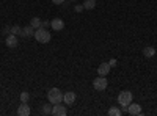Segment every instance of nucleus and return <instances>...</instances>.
Listing matches in <instances>:
<instances>
[{
  "instance_id": "1",
  "label": "nucleus",
  "mask_w": 157,
  "mask_h": 116,
  "mask_svg": "<svg viewBox=\"0 0 157 116\" xmlns=\"http://www.w3.org/2000/svg\"><path fill=\"white\" fill-rule=\"evenodd\" d=\"M47 99H49V102L52 105L61 104V102H63V93L60 91L58 88H50L47 91Z\"/></svg>"
},
{
  "instance_id": "2",
  "label": "nucleus",
  "mask_w": 157,
  "mask_h": 116,
  "mask_svg": "<svg viewBox=\"0 0 157 116\" xmlns=\"http://www.w3.org/2000/svg\"><path fill=\"white\" fill-rule=\"evenodd\" d=\"M33 36H35V39H36L38 43H41V44H47V43L50 41V32H49V30H46L44 27L36 28Z\"/></svg>"
},
{
  "instance_id": "3",
  "label": "nucleus",
  "mask_w": 157,
  "mask_h": 116,
  "mask_svg": "<svg viewBox=\"0 0 157 116\" xmlns=\"http://www.w3.org/2000/svg\"><path fill=\"white\" fill-rule=\"evenodd\" d=\"M93 86H94L96 91H104V89H107L109 82H107V79H105L104 75H99L98 79H94V80H93Z\"/></svg>"
},
{
  "instance_id": "4",
  "label": "nucleus",
  "mask_w": 157,
  "mask_h": 116,
  "mask_svg": "<svg viewBox=\"0 0 157 116\" xmlns=\"http://www.w3.org/2000/svg\"><path fill=\"white\" fill-rule=\"evenodd\" d=\"M132 102V93L130 91H121L118 96V104L120 105H129Z\"/></svg>"
},
{
  "instance_id": "5",
  "label": "nucleus",
  "mask_w": 157,
  "mask_h": 116,
  "mask_svg": "<svg viewBox=\"0 0 157 116\" xmlns=\"http://www.w3.org/2000/svg\"><path fill=\"white\" fill-rule=\"evenodd\" d=\"M75 93L74 91H66L63 94V102H64V105H72L74 102H75Z\"/></svg>"
},
{
  "instance_id": "6",
  "label": "nucleus",
  "mask_w": 157,
  "mask_h": 116,
  "mask_svg": "<svg viewBox=\"0 0 157 116\" xmlns=\"http://www.w3.org/2000/svg\"><path fill=\"white\" fill-rule=\"evenodd\" d=\"M54 116H66V107L64 105H60V104H55L52 107V113Z\"/></svg>"
},
{
  "instance_id": "7",
  "label": "nucleus",
  "mask_w": 157,
  "mask_h": 116,
  "mask_svg": "<svg viewBox=\"0 0 157 116\" xmlns=\"http://www.w3.org/2000/svg\"><path fill=\"white\" fill-rule=\"evenodd\" d=\"M50 27H52V30H55V32H61L63 28H64V22H63V19H54V21H50Z\"/></svg>"
},
{
  "instance_id": "8",
  "label": "nucleus",
  "mask_w": 157,
  "mask_h": 116,
  "mask_svg": "<svg viewBox=\"0 0 157 116\" xmlns=\"http://www.w3.org/2000/svg\"><path fill=\"white\" fill-rule=\"evenodd\" d=\"M127 113H129V114H132V116H138V114L141 113V105H138V104H132V102H130L129 107H127Z\"/></svg>"
},
{
  "instance_id": "9",
  "label": "nucleus",
  "mask_w": 157,
  "mask_h": 116,
  "mask_svg": "<svg viewBox=\"0 0 157 116\" xmlns=\"http://www.w3.org/2000/svg\"><path fill=\"white\" fill-rule=\"evenodd\" d=\"M30 107H29V104L27 102H22V104L19 105V108H17V114L19 116H29L30 114Z\"/></svg>"
},
{
  "instance_id": "10",
  "label": "nucleus",
  "mask_w": 157,
  "mask_h": 116,
  "mask_svg": "<svg viewBox=\"0 0 157 116\" xmlns=\"http://www.w3.org/2000/svg\"><path fill=\"white\" fill-rule=\"evenodd\" d=\"M5 43H6V46H8V47H17V44H19V43H17V38H16V35H13V33L6 36Z\"/></svg>"
},
{
  "instance_id": "11",
  "label": "nucleus",
  "mask_w": 157,
  "mask_h": 116,
  "mask_svg": "<svg viewBox=\"0 0 157 116\" xmlns=\"http://www.w3.org/2000/svg\"><path fill=\"white\" fill-rule=\"evenodd\" d=\"M98 72H99V75L105 77V75L110 72V64H109V63H101L99 68H98Z\"/></svg>"
},
{
  "instance_id": "12",
  "label": "nucleus",
  "mask_w": 157,
  "mask_h": 116,
  "mask_svg": "<svg viewBox=\"0 0 157 116\" xmlns=\"http://www.w3.org/2000/svg\"><path fill=\"white\" fill-rule=\"evenodd\" d=\"M143 55H145L146 58H152V57L155 55V49H154V47H151V46L145 47V49H143Z\"/></svg>"
},
{
  "instance_id": "13",
  "label": "nucleus",
  "mask_w": 157,
  "mask_h": 116,
  "mask_svg": "<svg viewBox=\"0 0 157 116\" xmlns=\"http://www.w3.org/2000/svg\"><path fill=\"white\" fill-rule=\"evenodd\" d=\"M35 35V28L32 25H27V27L22 28V36H33Z\"/></svg>"
},
{
  "instance_id": "14",
  "label": "nucleus",
  "mask_w": 157,
  "mask_h": 116,
  "mask_svg": "<svg viewBox=\"0 0 157 116\" xmlns=\"http://www.w3.org/2000/svg\"><path fill=\"white\" fill-rule=\"evenodd\" d=\"M83 8L85 9H94L96 8V0H85Z\"/></svg>"
},
{
  "instance_id": "15",
  "label": "nucleus",
  "mask_w": 157,
  "mask_h": 116,
  "mask_svg": "<svg viewBox=\"0 0 157 116\" xmlns=\"http://www.w3.org/2000/svg\"><path fill=\"white\" fill-rule=\"evenodd\" d=\"M41 19H39V17H32V21H30V25H32V27L36 30V28H39V27H41Z\"/></svg>"
},
{
  "instance_id": "16",
  "label": "nucleus",
  "mask_w": 157,
  "mask_h": 116,
  "mask_svg": "<svg viewBox=\"0 0 157 116\" xmlns=\"http://www.w3.org/2000/svg\"><path fill=\"white\" fill-rule=\"evenodd\" d=\"M109 114H110V116H120V114H121V110L116 108V107H112V108L109 110Z\"/></svg>"
},
{
  "instance_id": "17",
  "label": "nucleus",
  "mask_w": 157,
  "mask_h": 116,
  "mask_svg": "<svg viewBox=\"0 0 157 116\" xmlns=\"http://www.w3.org/2000/svg\"><path fill=\"white\" fill-rule=\"evenodd\" d=\"M11 33L13 35H22V28L19 25H14V27H11Z\"/></svg>"
},
{
  "instance_id": "18",
  "label": "nucleus",
  "mask_w": 157,
  "mask_h": 116,
  "mask_svg": "<svg viewBox=\"0 0 157 116\" xmlns=\"http://www.w3.org/2000/svg\"><path fill=\"white\" fill-rule=\"evenodd\" d=\"M29 99H30V94H29L27 91H22V93H21V100H22V102H29Z\"/></svg>"
},
{
  "instance_id": "19",
  "label": "nucleus",
  "mask_w": 157,
  "mask_h": 116,
  "mask_svg": "<svg viewBox=\"0 0 157 116\" xmlns=\"http://www.w3.org/2000/svg\"><path fill=\"white\" fill-rule=\"evenodd\" d=\"M43 113H44V114H50V113H52V107H50L49 104H46V105L43 107Z\"/></svg>"
},
{
  "instance_id": "20",
  "label": "nucleus",
  "mask_w": 157,
  "mask_h": 116,
  "mask_svg": "<svg viewBox=\"0 0 157 116\" xmlns=\"http://www.w3.org/2000/svg\"><path fill=\"white\" fill-rule=\"evenodd\" d=\"M77 13H80V11H83L85 8H83V5H75V8H74Z\"/></svg>"
},
{
  "instance_id": "21",
  "label": "nucleus",
  "mask_w": 157,
  "mask_h": 116,
  "mask_svg": "<svg viewBox=\"0 0 157 116\" xmlns=\"http://www.w3.org/2000/svg\"><path fill=\"white\" fill-rule=\"evenodd\" d=\"M2 33L8 36V33H11V28H10V27H3V30H2Z\"/></svg>"
},
{
  "instance_id": "22",
  "label": "nucleus",
  "mask_w": 157,
  "mask_h": 116,
  "mask_svg": "<svg viewBox=\"0 0 157 116\" xmlns=\"http://www.w3.org/2000/svg\"><path fill=\"white\" fill-rule=\"evenodd\" d=\"M41 27H44V28L50 27V22H49V21H43V24H41Z\"/></svg>"
},
{
  "instance_id": "23",
  "label": "nucleus",
  "mask_w": 157,
  "mask_h": 116,
  "mask_svg": "<svg viewBox=\"0 0 157 116\" xmlns=\"http://www.w3.org/2000/svg\"><path fill=\"white\" fill-rule=\"evenodd\" d=\"M55 5H61V3H64V0H52Z\"/></svg>"
},
{
  "instance_id": "24",
  "label": "nucleus",
  "mask_w": 157,
  "mask_h": 116,
  "mask_svg": "<svg viewBox=\"0 0 157 116\" xmlns=\"http://www.w3.org/2000/svg\"><path fill=\"white\" fill-rule=\"evenodd\" d=\"M109 64H110V68H112V66H116V60H110Z\"/></svg>"
},
{
  "instance_id": "25",
  "label": "nucleus",
  "mask_w": 157,
  "mask_h": 116,
  "mask_svg": "<svg viewBox=\"0 0 157 116\" xmlns=\"http://www.w3.org/2000/svg\"><path fill=\"white\" fill-rule=\"evenodd\" d=\"M72 2H74V0H72Z\"/></svg>"
}]
</instances>
